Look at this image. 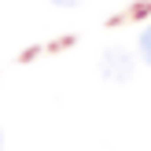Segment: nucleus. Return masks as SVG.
<instances>
[{
    "label": "nucleus",
    "instance_id": "obj_1",
    "mask_svg": "<svg viewBox=\"0 0 151 151\" xmlns=\"http://www.w3.org/2000/svg\"><path fill=\"white\" fill-rule=\"evenodd\" d=\"M133 66H137V63H133V55H129L125 48H107L103 59H100V74H103L107 81H118V85L133 78Z\"/></svg>",
    "mask_w": 151,
    "mask_h": 151
},
{
    "label": "nucleus",
    "instance_id": "obj_2",
    "mask_svg": "<svg viewBox=\"0 0 151 151\" xmlns=\"http://www.w3.org/2000/svg\"><path fill=\"white\" fill-rule=\"evenodd\" d=\"M137 52H140V59H144V63L151 66V22L144 29H140V41H137Z\"/></svg>",
    "mask_w": 151,
    "mask_h": 151
},
{
    "label": "nucleus",
    "instance_id": "obj_3",
    "mask_svg": "<svg viewBox=\"0 0 151 151\" xmlns=\"http://www.w3.org/2000/svg\"><path fill=\"white\" fill-rule=\"evenodd\" d=\"M55 7H78V4H85V0H52Z\"/></svg>",
    "mask_w": 151,
    "mask_h": 151
},
{
    "label": "nucleus",
    "instance_id": "obj_4",
    "mask_svg": "<svg viewBox=\"0 0 151 151\" xmlns=\"http://www.w3.org/2000/svg\"><path fill=\"white\" fill-rule=\"evenodd\" d=\"M0 151H4V133H0Z\"/></svg>",
    "mask_w": 151,
    "mask_h": 151
}]
</instances>
